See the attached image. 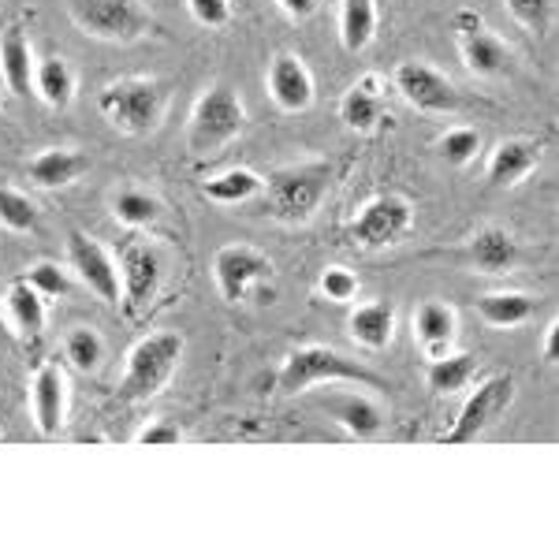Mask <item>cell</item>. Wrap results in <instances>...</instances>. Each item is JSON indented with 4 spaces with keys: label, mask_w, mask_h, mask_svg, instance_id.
I'll return each instance as SVG.
<instances>
[{
    "label": "cell",
    "mask_w": 559,
    "mask_h": 559,
    "mask_svg": "<svg viewBox=\"0 0 559 559\" xmlns=\"http://www.w3.org/2000/svg\"><path fill=\"white\" fill-rule=\"evenodd\" d=\"M165 108H168V86L160 79H146V75L116 79V83H108L97 94V112L116 131L134 134V139L157 131L160 120H165Z\"/></svg>",
    "instance_id": "cell-1"
},
{
    "label": "cell",
    "mask_w": 559,
    "mask_h": 559,
    "mask_svg": "<svg viewBox=\"0 0 559 559\" xmlns=\"http://www.w3.org/2000/svg\"><path fill=\"white\" fill-rule=\"evenodd\" d=\"M332 183V168L324 160H306V165H292V168H280L265 179L261 194H265V210L273 221L280 224H306L318 205L324 202Z\"/></svg>",
    "instance_id": "cell-2"
},
{
    "label": "cell",
    "mask_w": 559,
    "mask_h": 559,
    "mask_svg": "<svg viewBox=\"0 0 559 559\" xmlns=\"http://www.w3.org/2000/svg\"><path fill=\"white\" fill-rule=\"evenodd\" d=\"M336 381H358V384H373V388H384L381 377L373 369L358 366L355 358L340 355L332 347H299L284 358L276 373V388L284 395H295V392H306L313 384H336Z\"/></svg>",
    "instance_id": "cell-3"
},
{
    "label": "cell",
    "mask_w": 559,
    "mask_h": 559,
    "mask_svg": "<svg viewBox=\"0 0 559 559\" xmlns=\"http://www.w3.org/2000/svg\"><path fill=\"white\" fill-rule=\"evenodd\" d=\"M179 358H183V336L179 332H150L131 347L128 369H123L120 395L128 403H146L173 381Z\"/></svg>",
    "instance_id": "cell-4"
},
{
    "label": "cell",
    "mask_w": 559,
    "mask_h": 559,
    "mask_svg": "<svg viewBox=\"0 0 559 559\" xmlns=\"http://www.w3.org/2000/svg\"><path fill=\"white\" fill-rule=\"evenodd\" d=\"M247 128V108L231 86H210L191 108L187 120V146L194 153H213L228 146L236 134Z\"/></svg>",
    "instance_id": "cell-5"
},
{
    "label": "cell",
    "mask_w": 559,
    "mask_h": 559,
    "mask_svg": "<svg viewBox=\"0 0 559 559\" xmlns=\"http://www.w3.org/2000/svg\"><path fill=\"white\" fill-rule=\"evenodd\" d=\"M68 15L86 38L97 41H139L153 20L142 0H68Z\"/></svg>",
    "instance_id": "cell-6"
},
{
    "label": "cell",
    "mask_w": 559,
    "mask_h": 559,
    "mask_svg": "<svg viewBox=\"0 0 559 559\" xmlns=\"http://www.w3.org/2000/svg\"><path fill=\"white\" fill-rule=\"evenodd\" d=\"M515 403V377L511 373H492L485 377L481 384L466 395L463 411H459L455 426L444 432V444L448 448H463V444H474L485 429H492L496 421L508 414V407Z\"/></svg>",
    "instance_id": "cell-7"
},
{
    "label": "cell",
    "mask_w": 559,
    "mask_h": 559,
    "mask_svg": "<svg viewBox=\"0 0 559 559\" xmlns=\"http://www.w3.org/2000/svg\"><path fill=\"white\" fill-rule=\"evenodd\" d=\"M120 302L123 313L131 321L142 318V310L157 299L160 292V280H165V258L153 242H128L120 250Z\"/></svg>",
    "instance_id": "cell-8"
},
{
    "label": "cell",
    "mask_w": 559,
    "mask_h": 559,
    "mask_svg": "<svg viewBox=\"0 0 559 559\" xmlns=\"http://www.w3.org/2000/svg\"><path fill=\"white\" fill-rule=\"evenodd\" d=\"M414 224V210L407 198L400 194H377L358 210V216L350 221V239L362 242L369 250H381L400 242L411 231Z\"/></svg>",
    "instance_id": "cell-9"
},
{
    "label": "cell",
    "mask_w": 559,
    "mask_h": 559,
    "mask_svg": "<svg viewBox=\"0 0 559 559\" xmlns=\"http://www.w3.org/2000/svg\"><path fill=\"white\" fill-rule=\"evenodd\" d=\"M392 83L400 90L403 102L411 108H418V112L448 116L459 108V90L452 86V79L432 64H421V60H407V64L395 68Z\"/></svg>",
    "instance_id": "cell-10"
},
{
    "label": "cell",
    "mask_w": 559,
    "mask_h": 559,
    "mask_svg": "<svg viewBox=\"0 0 559 559\" xmlns=\"http://www.w3.org/2000/svg\"><path fill=\"white\" fill-rule=\"evenodd\" d=\"M455 38H459V52H463V64L471 68V75L477 79H500L508 75L511 68V52L489 26L481 23L477 12H459L455 20Z\"/></svg>",
    "instance_id": "cell-11"
},
{
    "label": "cell",
    "mask_w": 559,
    "mask_h": 559,
    "mask_svg": "<svg viewBox=\"0 0 559 559\" xmlns=\"http://www.w3.org/2000/svg\"><path fill=\"white\" fill-rule=\"evenodd\" d=\"M68 265L102 302H120V265L94 236L79 228L68 231Z\"/></svg>",
    "instance_id": "cell-12"
},
{
    "label": "cell",
    "mask_w": 559,
    "mask_h": 559,
    "mask_svg": "<svg viewBox=\"0 0 559 559\" xmlns=\"http://www.w3.org/2000/svg\"><path fill=\"white\" fill-rule=\"evenodd\" d=\"M269 273H273V261H269V254L247 247V242L221 247L213 258V280H216V287H221L224 302H242L250 295V287L261 284Z\"/></svg>",
    "instance_id": "cell-13"
},
{
    "label": "cell",
    "mask_w": 559,
    "mask_h": 559,
    "mask_svg": "<svg viewBox=\"0 0 559 559\" xmlns=\"http://www.w3.org/2000/svg\"><path fill=\"white\" fill-rule=\"evenodd\" d=\"M265 86L284 112H306L313 105V75L295 52H276L265 71Z\"/></svg>",
    "instance_id": "cell-14"
},
{
    "label": "cell",
    "mask_w": 559,
    "mask_h": 559,
    "mask_svg": "<svg viewBox=\"0 0 559 559\" xmlns=\"http://www.w3.org/2000/svg\"><path fill=\"white\" fill-rule=\"evenodd\" d=\"M31 411L41 437H57L68 414V377L57 362H45L31 381Z\"/></svg>",
    "instance_id": "cell-15"
},
{
    "label": "cell",
    "mask_w": 559,
    "mask_h": 559,
    "mask_svg": "<svg viewBox=\"0 0 559 559\" xmlns=\"http://www.w3.org/2000/svg\"><path fill=\"white\" fill-rule=\"evenodd\" d=\"M340 120H344L347 131H358V134H369V131L381 128L388 120V102H384L381 79H373V75L358 79V83L340 97Z\"/></svg>",
    "instance_id": "cell-16"
},
{
    "label": "cell",
    "mask_w": 559,
    "mask_h": 559,
    "mask_svg": "<svg viewBox=\"0 0 559 559\" xmlns=\"http://www.w3.org/2000/svg\"><path fill=\"white\" fill-rule=\"evenodd\" d=\"M537 160H540V146L534 139H503L489 153L485 176H489L492 187H515L534 173Z\"/></svg>",
    "instance_id": "cell-17"
},
{
    "label": "cell",
    "mask_w": 559,
    "mask_h": 559,
    "mask_svg": "<svg viewBox=\"0 0 559 559\" xmlns=\"http://www.w3.org/2000/svg\"><path fill=\"white\" fill-rule=\"evenodd\" d=\"M90 173V157L71 146H57L45 150L26 165V179L34 187H45V191H57V187H71L75 179H83Z\"/></svg>",
    "instance_id": "cell-18"
},
{
    "label": "cell",
    "mask_w": 559,
    "mask_h": 559,
    "mask_svg": "<svg viewBox=\"0 0 559 559\" xmlns=\"http://www.w3.org/2000/svg\"><path fill=\"white\" fill-rule=\"evenodd\" d=\"M0 75H4L8 90L15 97H26L34 86V57H31V41L20 23H12L0 34Z\"/></svg>",
    "instance_id": "cell-19"
},
{
    "label": "cell",
    "mask_w": 559,
    "mask_h": 559,
    "mask_svg": "<svg viewBox=\"0 0 559 559\" xmlns=\"http://www.w3.org/2000/svg\"><path fill=\"white\" fill-rule=\"evenodd\" d=\"M414 340L429 358L448 355L455 344V310L444 302H421L414 310Z\"/></svg>",
    "instance_id": "cell-20"
},
{
    "label": "cell",
    "mask_w": 559,
    "mask_h": 559,
    "mask_svg": "<svg viewBox=\"0 0 559 559\" xmlns=\"http://www.w3.org/2000/svg\"><path fill=\"white\" fill-rule=\"evenodd\" d=\"M350 340L366 350H384L395 336V306L392 302H366L355 306L347 321Z\"/></svg>",
    "instance_id": "cell-21"
},
{
    "label": "cell",
    "mask_w": 559,
    "mask_h": 559,
    "mask_svg": "<svg viewBox=\"0 0 559 559\" xmlns=\"http://www.w3.org/2000/svg\"><path fill=\"white\" fill-rule=\"evenodd\" d=\"M537 310V299L526 292H489L477 299V318L492 329H515V324L530 321Z\"/></svg>",
    "instance_id": "cell-22"
},
{
    "label": "cell",
    "mask_w": 559,
    "mask_h": 559,
    "mask_svg": "<svg viewBox=\"0 0 559 559\" xmlns=\"http://www.w3.org/2000/svg\"><path fill=\"white\" fill-rule=\"evenodd\" d=\"M381 4L377 0H344L340 4V41L347 52H362L377 34Z\"/></svg>",
    "instance_id": "cell-23"
},
{
    "label": "cell",
    "mask_w": 559,
    "mask_h": 559,
    "mask_svg": "<svg viewBox=\"0 0 559 559\" xmlns=\"http://www.w3.org/2000/svg\"><path fill=\"white\" fill-rule=\"evenodd\" d=\"M471 258L481 273H511L515 261H519V247L508 231L492 224V228H481L471 239Z\"/></svg>",
    "instance_id": "cell-24"
},
{
    "label": "cell",
    "mask_w": 559,
    "mask_h": 559,
    "mask_svg": "<svg viewBox=\"0 0 559 559\" xmlns=\"http://www.w3.org/2000/svg\"><path fill=\"white\" fill-rule=\"evenodd\" d=\"M4 306H8V321L15 324V332L26 340H38L45 332V299L34 292L26 280H15L4 295Z\"/></svg>",
    "instance_id": "cell-25"
},
{
    "label": "cell",
    "mask_w": 559,
    "mask_h": 559,
    "mask_svg": "<svg viewBox=\"0 0 559 559\" xmlns=\"http://www.w3.org/2000/svg\"><path fill=\"white\" fill-rule=\"evenodd\" d=\"M34 90L49 108H68L75 97V71L64 57H45L41 64H34Z\"/></svg>",
    "instance_id": "cell-26"
},
{
    "label": "cell",
    "mask_w": 559,
    "mask_h": 559,
    "mask_svg": "<svg viewBox=\"0 0 559 559\" xmlns=\"http://www.w3.org/2000/svg\"><path fill=\"white\" fill-rule=\"evenodd\" d=\"M265 187V179L250 168H231V173L213 176L210 183H202V194L210 198L216 205H242V202H254Z\"/></svg>",
    "instance_id": "cell-27"
},
{
    "label": "cell",
    "mask_w": 559,
    "mask_h": 559,
    "mask_svg": "<svg viewBox=\"0 0 559 559\" xmlns=\"http://www.w3.org/2000/svg\"><path fill=\"white\" fill-rule=\"evenodd\" d=\"M474 373H477V358L474 355H466V350L452 355V350H448V355L429 358L426 384L432 388V392H440V395H452V392H459V388L471 384Z\"/></svg>",
    "instance_id": "cell-28"
},
{
    "label": "cell",
    "mask_w": 559,
    "mask_h": 559,
    "mask_svg": "<svg viewBox=\"0 0 559 559\" xmlns=\"http://www.w3.org/2000/svg\"><path fill=\"white\" fill-rule=\"evenodd\" d=\"M329 407H332V418L347 432H355V437H373V432L384 426L381 407H377L373 400H366V395H336Z\"/></svg>",
    "instance_id": "cell-29"
},
{
    "label": "cell",
    "mask_w": 559,
    "mask_h": 559,
    "mask_svg": "<svg viewBox=\"0 0 559 559\" xmlns=\"http://www.w3.org/2000/svg\"><path fill=\"white\" fill-rule=\"evenodd\" d=\"M160 213H165V205H160L157 198L146 194V191H134V187H131V191H120V194H116V202H112V216L131 231L153 228V224L160 221Z\"/></svg>",
    "instance_id": "cell-30"
},
{
    "label": "cell",
    "mask_w": 559,
    "mask_h": 559,
    "mask_svg": "<svg viewBox=\"0 0 559 559\" xmlns=\"http://www.w3.org/2000/svg\"><path fill=\"white\" fill-rule=\"evenodd\" d=\"M64 355H68V362L79 369V373H94V369L102 366V358H105V340L97 336L94 329L79 324V329H71V332H68Z\"/></svg>",
    "instance_id": "cell-31"
},
{
    "label": "cell",
    "mask_w": 559,
    "mask_h": 559,
    "mask_svg": "<svg viewBox=\"0 0 559 559\" xmlns=\"http://www.w3.org/2000/svg\"><path fill=\"white\" fill-rule=\"evenodd\" d=\"M34 224H38V205L26 194L12 191V187H0V228L31 231Z\"/></svg>",
    "instance_id": "cell-32"
},
{
    "label": "cell",
    "mask_w": 559,
    "mask_h": 559,
    "mask_svg": "<svg viewBox=\"0 0 559 559\" xmlns=\"http://www.w3.org/2000/svg\"><path fill=\"white\" fill-rule=\"evenodd\" d=\"M477 150H481V134H477L474 128H455L437 142L440 160H448L452 168L471 165V160L477 157Z\"/></svg>",
    "instance_id": "cell-33"
},
{
    "label": "cell",
    "mask_w": 559,
    "mask_h": 559,
    "mask_svg": "<svg viewBox=\"0 0 559 559\" xmlns=\"http://www.w3.org/2000/svg\"><path fill=\"white\" fill-rule=\"evenodd\" d=\"M26 284L34 287V292L41 295V299H60V295L71 292V276L64 265H57V261H34L31 273L23 276Z\"/></svg>",
    "instance_id": "cell-34"
},
{
    "label": "cell",
    "mask_w": 559,
    "mask_h": 559,
    "mask_svg": "<svg viewBox=\"0 0 559 559\" xmlns=\"http://www.w3.org/2000/svg\"><path fill=\"white\" fill-rule=\"evenodd\" d=\"M318 292L324 295L329 302H355L358 295V276L350 273L344 265H329L318 280Z\"/></svg>",
    "instance_id": "cell-35"
},
{
    "label": "cell",
    "mask_w": 559,
    "mask_h": 559,
    "mask_svg": "<svg viewBox=\"0 0 559 559\" xmlns=\"http://www.w3.org/2000/svg\"><path fill=\"white\" fill-rule=\"evenodd\" d=\"M511 12V20H515L519 26H526V31H545L548 20H552V8L556 0H503Z\"/></svg>",
    "instance_id": "cell-36"
},
{
    "label": "cell",
    "mask_w": 559,
    "mask_h": 559,
    "mask_svg": "<svg viewBox=\"0 0 559 559\" xmlns=\"http://www.w3.org/2000/svg\"><path fill=\"white\" fill-rule=\"evenodd\" d=\"M187 8H191L194 23L210 26V31L228 26V20H231V0H187Z\"/></svg>",
    "instance_id": "cell-37"
},
{
    "label": "cell",
    "mask_w": 559,
    "mask_h": 559,
    "mask_svg": "<svg viewBox=\"0 0 559 559\" xmlns=\"http://www.w3.org/2000/svg\"><path fill=\"white\" fill-rule=\"evenodd\" d=\"M134 440H139V444H150V448H168V444H179V440H183V429L168 418H157V421H150L146 429H139Z\"/></svg>",
    "instance_id": "cell-38"
},
{
    "label": "cell",
    "mask_w": 559,
    "mask_h": 559,
    "mask_svg": "<svg viewBox=\"0 0 559 559\" xmlns=\"http://www.w3.org/2000/svg\"><path fill=\"white\" fill-rule=\"evenodd\" d=\"M276 4H280V12L292 15V20H310L321 8V0H276Z\"/></svg>",
    "instance_id": "cell-39"
},
{
    "label": "cell",
    "mask_w": 559,
    "mask_h": 559,
    "mask_svg": "<svg viewBox=\"0 0 559 559\" xmlns=\"http://www.w3.org/2000/svg\"><path fill=\"white\" fill-rule=\"evenodd\" d=\"M545 358L548 362H559V324L556 321H548V329H545Z\"/></svg>",
    "instance_id": "cell-40"
},
{
    "label": "cell",
    "mask_w": 559,
    "mask_h": 559,
    "mask_svg": "<svg viewBox=\"0 0 559 559\" xmlns=\"http://www.w3.org/2000/svg\"><path fill=\"white\" fill-rule=\"evenodd\" d=\"M4 336H8V313L0 310V340H4Z\"/></svg>",
    "instance_id": "cell-41"
},
{
    "label": "cell",
    "mask_w": 559,
    "mask_h": 559,
    "mask_svg": "<svg viewBox=\"0 0 559 559\" xmlns=\"http://www.w3.org/2000/svg\"><path fill=\"white\" fill-rule=\"evenodd\" d=\"M377 4H384V0H377Z\"/></svg>",
    "instance_id": "cell-42"
}]
</instances>
